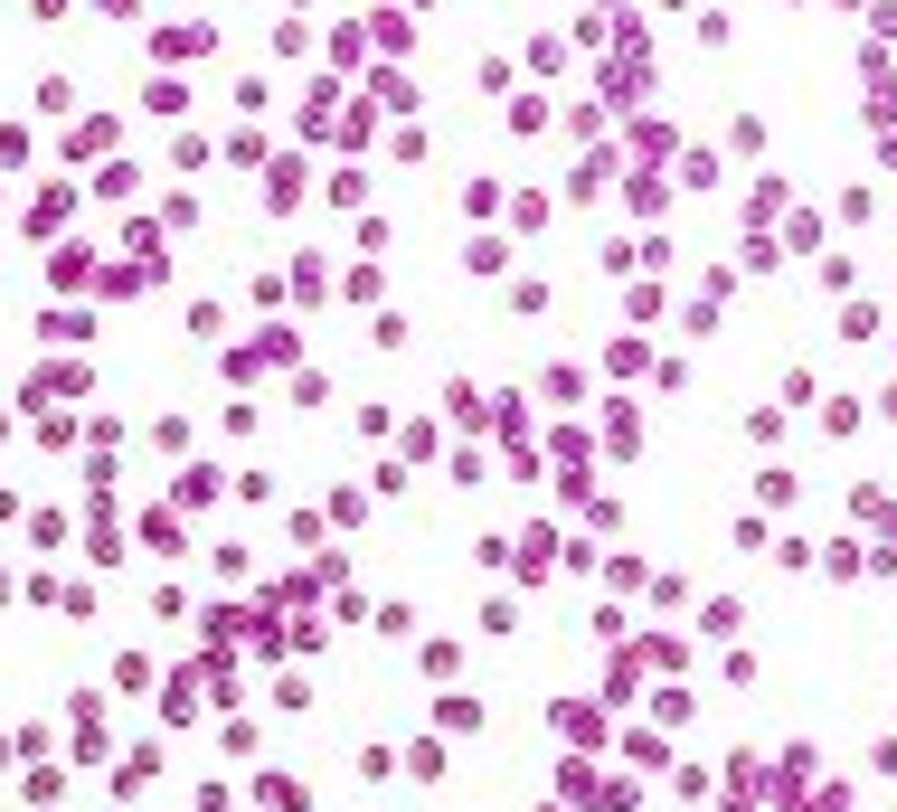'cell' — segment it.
Listing matches in <instances>:
<instances>
[{
	"label": "cell",
	"mask_w": 897,
	"mask_h": 812,
	"mask_svg": "<svg viewBox=\"0 0 897 812\" xmlns=\"http://www.w3.org/2000/svg\"><path fill=\"white\" fill-rule=\"evenodd\" d=\"M879 415H888V425H897V388H888V398H879Z\"/></svg>",
	"instance_id": "8"
},
{
	"label": "cell",
	"mask_w": 897,
	"mask_h": 812,
	"mask_svg": "<svg viewBox=\"0 0 897 812\" xmlns=\"http://www.w3.org/2000/svg\"><path fill=\"white\" fill-rule=\"evenodd\" d=\"M464 265H472V274H501V265H510V246H501V236H472Z\"/></svg>",
	"instance_id": "4"
},
{
	"label": "cell",
	"mask_w": 897,
	"mask_h": 812,
	"mask_svg": "<svg viewBox=\"0 0 897 812\" xmlns=\"http://www.w3.org/2000/svg\"><path fill=\"white\" fill-rule=\"evenodd\" d=\"M435 727H445V737H472V727H482V700H472V689H445V700H435Z\"/></svg>",
	"instance_id": "1"
},
{
	"label": "cell",
	"mask_w": 897,
	"mask_h": 812,
	"mask_svg": "<svg viewBox=\"0 0 897 812\" xmlns=\"http://www.w3.org/2000/svg\"><path fill=\"white\" fill-rule=\"evenodd\" d=\"M464 671V643H426V681H454Z\"/></svg>",
	"instance_id": "6"
},
{
	"label": "cell",
	"mask_w": 897,
	"mask_h": 812,
	"mask_svg": "<svg viewBox=\"0 0 897 812\" xmlns=\"http://www.w3.org/2000/svg\"><path fill=\"white\" fill-rule=\"evenodd\" d=\"M690 708H700V700H690V689H652V718H662V727H681Z\"/></svg>",
	"instance_id": "5"
},
{
	"label": "cell",
	"mask_w": 897,
	"mask_h": 812,
	"mask_svg": "<svg viewBox=\"0 0 897 812\" xmlns=\"http://www.w3.org/2000/svg\"><path fill=\"white\" fill-rule=\"evenodd\" d=\"M728 539H737V558H766V548H774V529H766V520H755V510H747V520H737Z\"/></svg>",
	"instance_id": "3"
},
{
	"label": "cell",
	"mask_w": 897,
	"mask_h": 812,
	"mask_svg": "<svg viewBox=\"0 0 897 812\" xmlns=\"http://www.w3.org/2000/svg\"><path fill=\"white\" fill-rule=\"evenodd\" d=\"M557 727H567L576 746H595V737H605V708H595V700H557Z\"/></svg>",
	"instance_id": "2"
},
{
	"label": "cell",
	"mask_w": 897,
	"mask_h": 812,
	"mask_svg": "<svg viewBox=\"0 0 897 812\" xmlns=\"http://www.w3.org/2000/svg\"><path fill=\"white\" fill-rule=\"evenodd\" d=\"M700 624H709V633H718V643H728V633H737V624H747V605H737V596H718V605H709V614H700Z\"/></svg>",
	"instance_id": "7"
}]
</instances>
